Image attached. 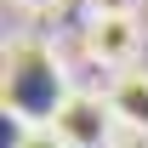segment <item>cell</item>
I'll return each mask as SVG.
<instances>
[{"label": "cell", "mask_w": 148, "mask_h": 148, "mask_svg": "<svg viewBox=\"0 0 148 148\" xmlns=\"http://www.w3.org/2000/svg\"><path fill=\"white\" fill-rule=\"evenodd\" d=\"M69 80L51 46L40 40H12L6 46V114H17L23 125H51V114L63 108Z\"/></svg>", "instance_id": "obj_1"}, {"label": "cell", "mask_w": 148, "mask_h": 148, "mask_svg": "<svg viewBox=\"0 0 148 148\" xmlns=\"http://www.w3.org/2000/svg\"><path fill=\"white\" fill-rule=\"evenodd\" d=\"M51 125H57V137H63L69 148H114L120 120H114L108 97H97V91H69L63 108L51 114Z\"/></svg>", "instance_id": "obj_2"}, {"label": "cell", "mask_w": 148, "mask_h": 148, "mask_svg": "<svg viewBox=\"0 0 148 148\" xmlns=\"http://www.w3.org/2000/svg\"><path fill=\"white\" fill-rule=\"evenodd\" d=\"M137 51H143V23L137 17H86V57L91 63L125 74Z\"/></svg>", "instance_id": "obj_3"}, {"label": "cell", "mask_w": 148, "mask_h": 148, "mask_svg": "<svg viewBox=\"0 0 148 148\" xmlns=\"http://www.w3.org/2000/svg\"><path fill=\"white\" fill-rule=\"evenodd\" d=\"M103 97H108L114 120H120L125 131L148 137V69H125V74H114Z\"/></svg>", "instance_id": "obj_4"}, {"label": "cell", "mask_w": 148, "mask_h": 148, "mask_svg": "<svg viewBox=\"0 0 148 148\" xmlns=\"http://www.w3.org/2000/svg\"><path fill=\"white\" fill-rule=\"evenodd\" d=\"M6 148H69V143L57 137V125H23L17 143H6Z\"/></svg>", "instance_id": "obj_5"}, {"label": "cell", "mask_w": 148, "mask_h": 148, "mask_svg": "<svg viewBox=\"0 0 148 148\" xmlns=\"http://www.w3.org/2000/svg\"><path fill=\"white\" fill-rule=\"evenodd\" d=\"M91 17H137V0H86Z\"/></svg>", "instance_id": "obj_6"}, {"label": "cell", "mask_w": 148, "mask_h": 148, "mask_svg": "<svg viewBox=\"0 0 148 148\" xmlns=\"http://www.w3.org/2000/svg\"><path fill=\"white\" fill-rule=\"evenodd\" d=\"M12 6H23V12H40V6H51V0H12Z\"/></svg>", "instance_id": "obj_7"}]
</instances>
